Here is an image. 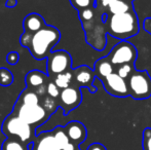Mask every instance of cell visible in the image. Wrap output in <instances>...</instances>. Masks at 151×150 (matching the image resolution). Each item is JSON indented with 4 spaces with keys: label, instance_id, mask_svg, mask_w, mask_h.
<instances>
[{
    "label": "cell",
    "instance_id": "1",
    "mask_svg": "<svg viewBox=\"0 0 151 150\" xmlns=\"http://www.w3.org/2000/svg\"><path fill=\"white\" fill-rule=\"evenodd\" d=\"M139 30V20L134 9L119 14H111L107 18V32L120 40L135 36Z\"/></svg>",
    "mask_w": 151,
    "mask_h": 150
},
{
    "label": "cell",
    "instance_id": "2",
    "mask_svg": "<svg viewBox=\"0 0 151 150\" xmlns=\"http://www.w3.org/2000/svg\"><path fill=\"white\" fill-rule=\"evenodd\" d=\"M31 150H80L79 146L69 140L64 126H57L52 131L36 134Z\"/></svg>",
    "mask_w": 151,
    "mask_h": 150
},
{
    "label": "cell",
    "instance_id": "3",
    "mask_svg": "<svg viewBox=\"0 0 151 150\" xmlns=\"http://www.w3.org/2000/svg\"><path fill=\"white\" fill-rule=\"evenodd\" d=\"M60 38L61 34L58 29L52 26H45L32 34L28 48L36 60L47 59L52 47L60 41Z\"/></svg>",
    "mask_w": 151,
    "mask_h": 150
},
{
    "label": "cell",
    "instance_id": "4",
    "mask_svg": "<svg viewBox=\"0 0 151 150\" xmlns=\"http://www.w3.org/2000/svg\"><path fill=\"white\" fill-rule=\"evenodd\" d=\"M1 131L6 138H14L30 145L33 143L36 137L35 130L21 119L19 116L10 113L3 120L1 126Z\"/></svg>",
    "mask_w": 151,
    "mask_h": 150
},
{
    "label": "cell",
    "instance_id": "5",
    "mask_svg": "<svg viewBox=\"0 0 151 150\" xmlns=\"http://www.w3.org/2000/svg\"><path fill=\"white\" fill-rule=\"evenodd\" d=\"M12 113L19 116L21 119L30 124L34 130L43 124L45 121H47V119L50 117V114L40 104L25 105L17 102L14 111Z\"/></svg>",
    "mask_w": 151,
    "mask_h": 150
},
{
    "label": "cell",
    "instance_id": "6",
    "mask_svg": "<svg viewBox=\"0 0 151 150\" xmlns=\"http://www.w3.org/2000/svg\"><path fill=\"white\" fill-rule=\"evenodd\" d=\"M129 96L135 100H145L151 97V77L146 70H135L127 80Z\"/></svg>",
    "mask_w": 151,
    "mask_h": 150
},
{
    "label": "cell",
    "instance_id": "7",
    "mask_svg": "<svg viewBox=\"0 0 151 150\" xmlns=\"http://www.w3.org/2000/svg\"><path fill=\"white\" fill-rule=\"evenodd\" d=\"M107 58L115 68L124 64L134 65L138 58V52L136 46L131 42L127 40H121L116 45L113 46Z\"/></svg>",
    "mask_w": 151,
    "mask_h": 150
},
{
    "label": "cell",
    "instance_id": "8",
    "mask_svg": "<svg viewBox=\"0 0 151 150\" xmlns=\"http://www.w3.org/2000/svg\"><path fill=\"white\" fill-rule=\"evenodd\" d=\"M72 67V58L66 50L52 52L47 57V75L50 77H56L61 73L70 71Z\"/></svg>",
    "mask_w": 151,
    "mask_h": 150
},
{
    "label": "cell",
    "instance_id": "9",
    "mask_svg": "<svg viewBox=\"0 0 151 150\" xmlns=\"http://www.w3.org/2000/svg\"><path fill=\"white\" fill-rule=\"evenodd\" d=\"M102 82L106 92L111 96L117 97V98H125L129 96L127 80L121 78L116 72L102 79Z\"/></svg>",
    "mask_w": 151,
    "mask_h": 150
},
{
    "label": "cell",
    "instance_id": "10",
    "mask_svg": "<svg viewBox=\"0 0 151 150\" xmlns=\"http://www.w3.org/2000/svg\"><path fill=\"white\" fill-rule=\"evenodd\" d=\"M81 101L82 94L81 90L78 88L69 86V88L61 90L60 103L65 115H68V113L71 112L75 108H77L81 103Z\"/></svg>",
    "mask_w": 151,
    "mask_h": 150
},
{
    "label": "cell",
    "instance_id": "11",
    "mask_svg": "<svg viewBox=\"0 0 151 150\" xmlns=\"http://www.w3.org/2000/svg\"><path fill=\"white\" fill-rule=\"evenodd\" d=\"M64 130H65L69 140L77 146L83 143L88 136V131H86L84 124L80 121H76V120L68 122L64 126Z\"/></svg>",
    "mask_w": 151,
    "mask_h": 150
},
{
    "label": "cell",
    "instance_id": "12",
    "mask_svg": "<svg viewBox=\"0 0 151 150\" xmlns=\"http://www.w3.org/2000/svg\"><path fill=\"white\" fill-rule=\"evenodd\" d=\"M74 80L79 86L88 88L91 93L97 92V88L93 86V81L96 78L95 72L88 66H80L73 70Z\"/></svg>",
    "mask_w": 151,
    "mask_h": 150
},
{
    "label": "cell",
    "instance_id": "13",
    "mask_svg": "<svg viewBox=\"0 0 151 150\" xmlns=\"http://www.w3.org/2000/svg\"><path fill=\"white\" fill-rule=\"evenodd\" d=\"M101 2L104 7H108L111 14H119L134 9L133 3L127 0H101Z\"/></svg>",
    "mask_w": 151,
    "mask_h": 150
},
{
    "label": "cell",
    "instance_id": "14",
    "mask_svg": "<svg viewBox=\"0 0 151 150\" xmlns=\"http://www.w3.org/2000/svg\"><path fill=\"white\" fill-rule=\"evenodd\" d=\"M23 26H24V30L27 33H33L38 32L41 30L42 28L46 26L45 22H44L43 18L38 14H30L24 19L23 22Z\"/></svg>",
    "mask_w": 151,
    "mask_h": 150
},
{
    "label": "cell",
    "instance_id": "15",
    "mask_svg": "<svg viewBox=\"0 0 151 150\" xmlns=\"http://www.w3.org/2000/svg\"><path fill=\"white\" fill-rule=\"evenodd\" d=\"M93 72H95L96 77H99L100 79H104L108 75L115 72V69H114L112 63L109 61V59L107 57H104V58L99 59L95 63Z\"/></svg>",
    "mask_w": 151,
    "mask_h": 150
},
{
    "label": "cell",
    "instance_id": "16",
    "mask_svg": "<svg viewBox=\"0 0 151 150\" xmlns=\"http://www.w3.org/2000/svg\"><path fill=\"white\" fill-rule=\"evenodd\" d=\"M46 76L43 72L39 70H32L27 73L26 75V83L27 88H37L41 85L45 84Z\"/></svg>",
    "mask_w": 151,
    "mask_h": 150
},
{
    "label": "cell",
    "instance_id": "17",
    "mask_svg": "<svg viewBox=\"0 0 151 150\" xmlns=\"http://www.w3.org/2000/svg\"><path fill=\"white\" fill-rule=\"evenodd\" d=\"M1 150H31V147L18 139L6 138L1 145Z\"/></svg>",
    "mask_w": 151,
    "mask_h": 150
},
{
    "label": "cell",
    "instance_id": "18",
    "mask_svg": "<svg viewBox=\"0 0 151 150\" xmlns=\"http://www.w3.org/2000/svg\"><path fill=\"white\" fill-rule=\"evenodd\" d=\"M74 78L73 71H67V72L61 73V74L57 75L54 78V82L57 84L60 90H65V88H69L72 83V80Z\"/></svg>",
    "mask_w": 151,
    "mask_h": 150
},
{
    "label": "cell",
    "instance_id": "19",
    "mask_svg": "<svg viewBox=\"0 0 151 150\" xmlns=\"http://www.w3.org/2000/svg\"><path fill=\"white\" fill-rule=\"evenodd\" d=\"M39 98L40 97L35 92L29 90V88H26L21 94L20 98L18 100V103L25 105H38L39 104Z\"/></svg>",
    "mask_w": 151,
    "mask_h": 150
},
{
    "label": "cell",
    "instance_id": "20",
    "mask_svg": "<svg viewBox=\"0 0 151 150\" xmlns=\"http://www.w3.org/2000/svg\"><path fill=\"white\" fill-rule=\"evenodd\" d=\"M135 70H136L135 66H134L133 64H124V65H120V66L116 67L115 72L117 73L121 78L127 80Z\"/></svg>",
    "mask_w": 151,
    "mask_h": 150
},
{
    "label": "cell",
    "instance_id": "21",
    "mask_svg": "<svg viewBox=\"0 0 151 150\" xmlns=\"http://www.w3.org/2000/svg\"><path fill=\"white\" fill-rule=\"evenodd\" d=\"M14 82V75L8 69L0 68V85L9 86Z\"/></svg>",
    "mask_w": 151,
    "mask_h": 150
},
{
    "label": "cell",
    "instance_id": "22",
    "mask_svg": "<svg viewBox=\"0 0 151 150\" xmlns=\"http://www.w3.org/2000/svg\"><path fill=\"white\" fill-rule=\"evenodd\" d=\"M42 106L46 109V111H47L50 115H52V114L57 110V108H58V104H57L56 100H55L54 98H52V97H50V96L44 97Z\"/></svg>",
    "mask_w": 151,
    "mask_h": 150
},
{
    "label": "cell",
    "instance_id": "23",
    "mask_svg": "<svg viewBox=\"0 0 151 150\" xmlns=\"http://www.w3.org/2000/svg\"><path fill=\"white\" fill-rule=\"evenodd\" d=\"M143 149L151 150V128H146L143 132Z\"/></svg>",
    "mask_w": 151,
    "mask_h": 150
},
{
    "label": "cell",
    "instance_id": "24",
    "mask_svg": "<svg viewBox=\"0 0 151 150\" xmlns=\"http://www.w3.org/2000/svg\"><path fill=\"white\" fill-rule=\"evenodd\" d=\"M60 88L57 86V84L55 83L54 81H50V83L47 84V95L50 97L54 99H57V98H60Z\"/></svg>",
    "mask_w": 151,
    "mask_h": 150
},
{
    "label": "cell",
    "instance_id": "25",
    "mask_svg": "<svg viewBox=\"0 0 151 150\" xmlns=\"http://www.w3.org/2000/svg\"><path fill=\"white\" fill-rule=\"evenodd\" d=\"M72 5L75 8L79 10L86 9V8H90L91 0H70Z\"/></svg>",
    "mask_w": 151,
    "mask_h": 150
},
{
    "label": "cell",
    "instance_id": "26",
    "mask_svg": "<svg viewBox=\"0 0 151 150\" xmlns=\"http://www.w3.org/2000/svg\"><path fill=\"white\" fill-rule=\"evenodd\" d=\"M79 18L81 19L82 22H88L93 18V11L91 8H86L79 11Z\"/></svg>",
    "mask_w": 151,
    "mask_h": 150
},
{
    "label": "cell",
    "instance_id": "27",
    "mask_svg": "<svg viewBox=\"0 0 151 150\" xmlns=\"http://www.w3.org/2000/svg\"><path fill=\"white\" fill-rule=\"evenodd\" d=\"M19 59H20V56L17 52H8V55L6 56V61L9 65H17L19 62Z\"/></svg>",
    "mask_w": 151,
    "mask_h": 150
},
{
    "label": "cell",
    "instance_id": "28",
    "mask_svg": "<svg viewBox=\"0 0 151 150\" xmlns=\"http://www.w3.org/2000/svg\"><path fill=\"white\" fill-rule=\"evenodd\" d=\"M31 36H32L31 33L25 32L24 34L21 36V38H20L21 44H22L23 46H26V47H28L29 44H30V41H31Z\"/></svg>",
    "mask_w": 151,
    "mask_h": 150
},
{
    "label": "cell",
    "instance_id": "29",
    "mask_svg": "<svg viewBox=\"0 0 151 150\" xmlns=\"http://www.w3.org/2000/svg\"><path fill=\"white\" fill-rule=\"evenodd\" d=\"M86 150H107L105 146H104L103 144H101V143H93V144H91L90 146L86 148Z\"/></svg>",
    "mask_w": 151,
    "mask_h": 150
},
{
    "label": "cell",
    "instance_id": "30",
    "mask_svg": "<svg viewBox=\"0 0 151 150\" xmlns=\"http://www.w3.org/2000/svg\"><path fill=\"white\" fill-rule=\"evenodd\" d=\"M143 28L148 34L151 35V18H146L143 22Z\"/></svg>",
    "mask_w": 151,
    "mask_h": 150
},
{
    "label": "cell",
    "instance_id": "31",
    "mask_svg": "<svg viewBox=\"0 0 151 150\" xmlns=\"http://www.w3.org/2000/svg\"><path fill=\"white\" fill-rule=\"evenodd\" d=\"M17 4H18V0H7L5 5L9 8H12V7H14V6H17Z\"/></svg>",
    "mask_w": 151,
    "mask_h": 150
},
{
    "label": "cell",
    "instance_id": "32",
    "mask_svg": "<svg viewBox=\"0 0 151 150\" xmlns=\"http://www.w3.org/2000/svg\"><path fill=\"white\" fill-rule=\"evenodd\" d=\"M127 2H133V1H135V0H127Z\"/></svg>",
    "mask_w": 151,
    "mask_h": 150
}]
</instances>
